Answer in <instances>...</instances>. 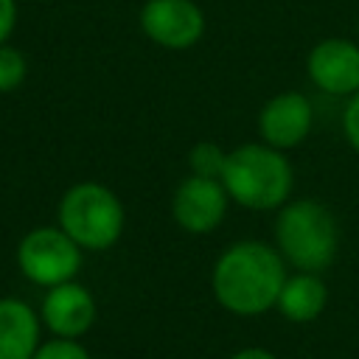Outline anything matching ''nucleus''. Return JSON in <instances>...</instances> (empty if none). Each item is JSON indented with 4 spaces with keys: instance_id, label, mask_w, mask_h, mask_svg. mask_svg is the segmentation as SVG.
Returning <instances> with one entry per match:
<instances>
[{
    "instance_id": "f257e3e1",
    "label": "nucleus",
    "mask_w": 359,
    "mask_h": 359,
    "mask_svg": "<svg viewBox=\"0 0 359 359\" xmlns=\"http://www.w3.org/2000/svg\"><path fill=\"white\" fill-rule=\"evenodd\" d=\"M286 261L264 241H236L213 264L210 289L216 303L236 317H258L275 309L286 283Z\"/></svg>"
},
{
    "instance_id": "f03ea898",
    "label": "nucleus",
    "mask_w": 359,
    "mask_h": 359,
    "mask_svg": "<svg viewBox=\"0 0 359 359\" xmlns=\"http://www.w3.org/2000/svg\"><path fill=\"white\" fill-rule=\"evenodd\" d=\"M292 165L280 149L266 143H244L227 151L222 185L230 199L247 210H275L289 202L292 194Z\"/></svg>"
},
{
    "instance_id": "7ed1b4c3",
    "label": "nucleus",
    "mask_w": 359,
    "mask_h": 359,
    "mask_svg": "<svg viewBox=\"0 0 359 359\" xmlns=\"http://www.w3.org/2000/svg\"><path fill=\"white\" fill-rule=\"evenodd\" d=\"M275 247L297 272H323L339 247L334 213L317 199L286 202L275 219Z\"/></svg>"
},
{
    "instance_id": "20e7f679",
    "label": "nucleus",
    "mask_w": 359,
    "mask_h": 359,
    "mask_svg": "<svg viewBox=\"0 0 359 359\" xmlns=\"http://www.w3.org/2000/svg\"><path fill=\"white\" fill-rule=\"evenodd\" d=\"M126 224V213L115 191L101 182L84 180L65 191L59 202V227L90 252L109 250Z\"/></svg>"
},
{
    "instance_id": "39448f33",
    "label": "nucleus",
    "mask_w": 359,
    "mask_h": 359,
    "mask_svg": "<svg viewBox=\"0 0 359 359\" xmlns=\"http://www.w3.org/2000/svg\"><path fill=\"white\" fill-rule=\"evenodd\" d=\"M81 252L84 250L62 227L45 224V227L28 230L20 238L17 266L31 283H36L42 289H50V286L76 280V275L81 269V261H84Z\"/></svg>"
},
{
    "instance_id": "423d86ee",
    "label": "nucleus",
    "mask_w": 359,
    "mask_h": 359,
    "mask_svg": "<svg viewBox=\"0 0 359 359\" xmlns=\"http://www.w3.org/2000/svg\"><path fill=\"white\" fill-rule=\"evenodd\" d=\"M140 28L160 48L188 50L205 34V14L194 0H146Z\"/></svg>"
},
{
    "instance_id": "0eeeda50",
    "label": "nucleus",
    "mask_w": 359,
    "mask_h": 359,
    "mask_svg": "<svg viewBox=\"0 0 359 359\" xmlns=\"http://www.w3.org/2000/svg\"><path fill=\"white\" fill-rule=\"evenodd\" d=\"M227 191L222 185V180H208V177H185L171 199V216L174 222L194 236L210 233L222 224L224 213H227Z\"/></svg>"
},
{
    "instance_id": "6e6552de",
    "label": "nucleus",
    "mask_w": 359,
    "mask_h": 359,
    "mask_svg": "<svg viewBox=\"0 0 359 359\" xmlns=\"http://www.w3.org/2000/svg\"><path fill=\"white\" fill-rule=\"evenodd\" d=\"M95 317H98L95 297L79 280L50 286L39 306V320L53 337L81 339L93 328Z\"/></svg>"
},
{
    "instance_id": "1a4fd4ad",
    "label": "nucleus",
    "mask_w": 359,
    "mask_h": 359,
    "mask_svg": "<svg viewBox=\"0 0 359 359\" xmlns=\"http://www.w3.org/2000/svg\"><path fill=\"white\" fill-rule=\"evenodd\" d=\"M309 79L328 95L359 93V45L342 36L320 39L309 50Z\"/></svg>"
},
{
    "instance_id": "9d476101",
    "label": "nucleus",
    "mask_w": 359,
    "mask_h": 359,
    "mask_svg": "<svg viewBox=\"0 0 359 359\" xmlns=\"http://www.w3.org/2000/svg\"><path fill=\"white\" fill-rule=\"evenodd\" d=\"M311 101L303 93H278L258 112V132L272 149H294L311 132Z\"/></svg>"
},
{
    "instance_id": "9b49d317",
    "label": "nucleus",
    "mask_w": 359,
    "mask_h": 359,
    "mask_svg": "<svg viewBox=\"0 0 359 359\" xmlns=\"http://www.w3.org/2000/svg\"><path fill=\"white\" fill-rule=\"evenodd\" d=\"M42 320L20 297H0V359H34Z\"/></svg>"
},
{
    "instance_id": "f8f14e48",
    "label": "nucleus",
    "mask_w": 359,
    "mask_h": 359,
    "mask_svg": "<svg viewBox=\"0 0 359 359\" xmlns=\"http://www.w3.org/2000/svg\"><path fill=\"white\" fill-rule=\"evenodd\" d=\"M328 303V286L320 272H294L286 278L275 309L289 323H314Z\"/></svg>"
},
{
    "instance_id": "ddd939ff",
    "label": "nucleus",
    "mask_w": 359,
    "mask_h": 359,
    "mask_svg": "<svg viewBox=\"0 0 359 359\" xmlns=\"http://www.w3.org/2000/svg\"><path fill=\"white\" fill-rule=\"evenodd\" d=\"M224 160H227V151L210 140H202L191 149L188 154V165H191V174L196 177H208V180H222V171H224Z\"/></svg>"
},
{
    "instance_id": "4468645a",
    "label": "nucleus",
    "mask_w": 359,
    "mask_h": 359,
    "mask_svg": "<svg viewBox=\"0 0 359 359\" xmlns=\"http://www.w3.org/2000/svg\"><path fill=\"white\" fill-rule=\"evenodd\" d=\"M25 76H28L25 56L11 45H0V93L17 90L25 81Z\"/></svg>"
},
{
    "instance_id": "2eb2a0df",
    "label": "nucleus",
    "mask_w": 359,
    "mask_h": 359,
    "mask_svg": "<svg viewBox=\"0 0 359 359\" xmlns=\"http://www.w3.org/2000/svg\"><path fill=\"white\" fill-rule=\"evenodd\" d=\"M34 359H90V351H87L79 339L53 337V339L42 342V345L36 348Z\"/></svg>"
},
{
    "instance_id": "dca6fc26",
    "label": "nucleus",
    "mask_w": 359,
    "mask_h": 359,
    "mask_svg": "<svg viewBox=\"0 0 359 359\" xmlns=\"http://www.w3.org/2000/svg\"><path fill=\"white\" fill-rule=\"evenodd\" d=\"M342 132L348 137V143L353 146V151H359V93H353L345 104L342 112Z\"/></svg>"
},
{
    "instance_id": "f3484780",
    "label": "nucleus",
    "mask_w": 359,
    "mask_h": 359,
    "mask_svg": "<svg viewBox=\"0 0 359 359\" xmlns=\"http://www.w3.org/2000/svg\"><path fill=\"white\" fill-rule=\"evenodd\" d=\"M17 25V0H0V45L8 42Z\"/></svg>"
},
{
    "instance_id": "a211bd4d",
    "label": "nucleus",
    "mask_w": 359,
    "mask_h": 359,
    "mask_svg": "<svg viewBox=\"0 0 359 359\" xmlns=\"http://www.w3.org/2000/svg\"><path fill=\"white\" fill-rule=\"evenodd\" d=\"M230 359H278V356L272 351H266V348H241Z\"/></svg>"
}]
</instances>
